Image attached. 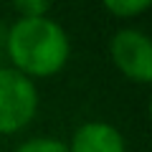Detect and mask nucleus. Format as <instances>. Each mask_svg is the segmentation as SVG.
I'll use <instances>...</instances> for the list:
<instances>
[{"instance_id": "f03ea898", "label": "nucleus", "mask_w": 152, "mask_h": 152, "mask_svg": "<svg viewBox=\"0 0 152 152\" xmlns=\"http://www.w3.org/2000/svg\"><path fill=\"white\" fill-rule=\"evenodd\" d=\"M38 112L36 84L15 71L13 66H0V134L26 129Z\"/></svg>"}, {"instance_id": "0eeeda50", "label": "nucleus", "mask_w": 152, "mask_h": 152, "mask_svg": "<svg viewBox=\"0 0 152 152\" xmlns=\"http://www.w3.org/2000/svg\"><path fill=\"white\" fill-rule=\"evenodd\" d=\"M15 10L20 13V18H43V15H48L51 5L46 0H18Z\"/></svg>"}, {"instance_id": "f257e3e1", "label": "nucleus", "mask_w": 152, "mask_h": 152, "mask_svg": "<svg viewBox=\"0 0 152 152\" xmlns=\"http://www.w3.org/2000/svg\"><path fill=\"white\" fill-rule=\"evenodd\" d=\"M71 41L66 31L48 15L18 18L8 33V56L13 69L28 79L53 76L66 66Z\"/></svg>"}, {"instance_id": "423d86ee", "label": "nucleus", "mask_w": 152, "mask_h": 152, "mask_svg": "<svg viewBox=\"0 0 152 152\" xmlns=\"http://www.w3.org/2000/svg\"><path fill=\"white\" fill-rule=\"evenodd\" d=\"M15 152H69V145L56 137H33L15 147Z\"/></svg>"}, {"instance_id": "7ed1b4c3", "label": "nucleus", "mask_w": 152, "mask_h": 152, "mask_svg": "<svg viewBox=\"0 0 152 152\" xmlns=\"http://www.w3.org/2000/svg\"><path fill=\"white\" fill-rule=\"evenodd\" d=\"M109 53L114 66L137 84L152 79V46L150 38L137 28H122L109 41Z\"/></svg>"}, {"instance_id": "20e7f679", "label": "nucleus", "mask_w": 152, "mask_h": 152, "mask_svg": "<svg viewBox=\"0 0 152 152\" xmlns=\"http://www.w3.org/2000/svg\"><path fill=\"white\" fill-rule=\"evenodd\" d=\"M69 152H127V145L117 127L96 119L76 127Z\"/></svg>"}, {"instance_id": "39448f33", "label": "nucleus", "mask_w": 152, "mask_h": 152, "mask_svg": "<svg viewBox=\"0 0 152 152\" xmlns=\"http://www.w3.org/2000/svg\"><path fill=\"white\" fill-rule=\"evenodd\" d=\"M150 8V0H104V10L117 18H134Z\"/></svg>"}]
</instances>
